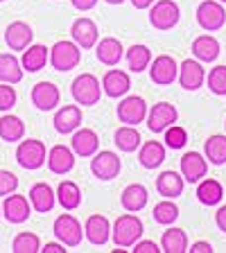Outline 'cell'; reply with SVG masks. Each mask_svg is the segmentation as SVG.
<instances>
[{
    "instance_id": "cell-41",
    "label": "cell",
    "mask_w": 226,
    "mask_h": 253,
    "mask_svg": "<svg viewBox=\"0 0 226 253\" xmlns=\"http://www.w3.org/2000/svg\"><path fill=\"white\" fill-rule=\"evenodd\" d=\"M208 90L213 95H226V66H215L208 73Z\"/></svg>"
},
{
    "instance_id": "cell-44",
    "label": "cell",
    "mask_w": 226,
    "mask_h": 253,
    "mask_svg": "<svg viewBox=\"0 0 226 253\" xmlns=\"http://www.w3.org/2000/svg\"><path fill=\"white\" fill-rule=\"evenodd\" d=\"M134 253H161V247L154 240H138L134 244Z\"/></svg>"
},
{
    "instance_id": "cell-8",
    "label": "cell",
    "mask_w": 226,
    "mask_h": 253,
    "mask_svg": "<svg viewBox=\"0 0 226 253\" xmlns=\"http://www.w3.org/2000/svg\"><path fill=\"white\" fill-rule=\"evenodd\" d=\"M116 113H118V120H120L122 125L136 126V125H140L142 120H147L149 106L140 95H127V97H122L120 104H118Z\"/></svg>"
},
{
    "instance_id": "cell-48",
    "label": "cell",
    "mask_w": 226,
    "mask_h": 253,
    "mask_svg": "<svg viewBox=\"0 0 226 253\" xmlns=\"http://www.w3.org/2000/svg\"><path fill=\"white\" fill-rule=\"evenodd\" d=\"M70 2H73V7L79 11H90L97 5V0H70Z\"/></svg>"
},
{
    "instance_id": "cell-5",
    "label": "cell",
    "mask_w": 226,
    "mask_h": 253,
    "mask_svg": "<svg viewBox=\"0 0 226 253\" xmlns=\"http://www.w3.org/2000/svg\"><path fill=\"white\" fill-rule=\"evenodd\" d=\"M54 237H57L59 242H63L66 247L75 249L82 244V237H84V228L79 224V219L70 212H63L54 219Z\"/></svg>"
},
{
    "instance_id": "cell-22",
    "label": "cell",
    "mask_w": 226,
    "mask_h": 253,
    "mask_svg": "<svg viewBox=\"0 0 226 253\" xmlns=\"http://www.w3.org/2000/svg\"><path fill=\"white\" fill-rule=\"evenodd\" d=\"M84 235L90 244L104 247L111 240V221L104 215H90L84 224Z\"/></svg>"
},
{
    "instance_id": "cell-9",
    "label": "cell",
    "mask_w": 226,
    "mask_h": 253,
    "mask_svg": "<svg viewBox=\"0 0 226 253\" xmlns=\"http://www.w3.org/2000/svg\"><path fill=\"white\" fill-rule=\"evenodd\" d=\"M120 169H122V163H120V158H118V154L109 152V149L95 152L90 156V172H93L95 179L113 181L120 174Z\"/></svg>"
},
{
    "instance_id": "cell-38",
    "label": "cell",
    "mask_w": 226,
    "mask_h": 253,
    "mask_svg": "<svg viewBox=\"0 0 226 253\" xmlns=\"http://www.w3.org/2000/svg\"><path fill=\"white\" fill-rule=\"evenodd\" d=\"M152 217L156 224H161V226H172L174 221L179 219V206L174 204L172 199H165L163 197V201H158V204L154 206Z\"/></svg>"
},
{
    "instance_id": "cell-50",
    "label": "cell",
    "mask_w": 226,
    "mask_h": 253,
    "mask_svg": "<svg viewBox=\"0 0 226 253\" xmlns=\"http://www.w3.org/2000/svg\"><path fill=\"white\" fill-rule=\"evenodd\" d=\"M104 2H109V5H122L125 0H104Z\"/></svg>"
},
{
    "instance_id": "cell-54",
    "label": "cell",
    "mask_w": 226,
    "mask_h": 253,
    "mask_svg": "<svg viewBox=\"0 0 226 253\" xmlns=\"http://www.w3.org/2000/svg\"><path fill=\"white\" fill-rule=\"evenodd\" d=\"M0 2H5V0H0Z\"/></svg>"
},
{
    "instance_id": "cell-14",
    "label": "cell",
    "mask_w": 226,
    "mask_h": 253,
    "mask_svg": "<svg viewBox=\"0 0 226 253\" xmlns=\"http://www.w3.org/2000/svg\"><path fill=\"white\" fill-rule=\"evenodd\" d=\"M179 168L188 183H199L208 172V158L201 156L199 152H185L179 161Z\"/></svg>"
},
{
    "instance_id": "cell-33",
    "label": "cell",
    "mask_w": 226,
    "mask_h": 253,
    "mask_svg": "<svg viewBox=\"0 0 226 253\" xmlns=\"http://www.w3.org/2000/svg\"><path fill=\"white\" fill-rule=\"evenodd\" d=\"M127 66H129V70L132 73H142V70L149 68V63H152V50H149L147 45H140V43H134L129 50H127Z\"/></svg>"
},
{
    "instance_id": "cell-18",
    "label": "cell",
    "mask_w": 226,
    "mask_h": 253,
    "mask_svg": "<svg viewBox=\"0 0 226 253\" xmlns=\"http://www.w3.org/2000/svg\"><path fill=\"white\" fill-rule=\"evenodd\" d=\"M82 120H84V116H82V109H79L77 104H66L61 106V109L54 113V129H57V133H61V136H68V133H73L75 129H79L82 126Z\"/></svg>"
},
{
    "instance_id": "cell-7",
    "label": "cell",
    "mask_w": 226,
    "mask_h": 253,
    "mask_svg": "<svg viewBox=\"0 0 226 253\" xmlns=\"http://www.w3.org/2000/svg\"><path fill=\"white\" fill-rule=\"evenodd\" d=\"M197 23L206 32H217L226 25V9L220 0H204L197 7Z\"/></svg>"
},
{
    "instance_id": "cell-47",
    "label": "cell",
    "mask_w": 226,
    "mask_h": 253,
    "mask_svg": "<svg viewBox=\"0 0 226 253\" xmlns=\"http://www.w3.org/2000/svg\"><path fill=\"white\" fill-rule=\"evenodd\" d=\"M63 242H47L45 247H41V253H66L68 249H63Z\"/></svg>"
},
{
    "instance_id": "cell-53",
    "label": "cell",
    "mask_w": 226,
    "mask_h": 253,
    "mask_svg": "<svg viewBox=\"0 0 226 253\" xmlns=\"http://www.w3.org/2000/svg\"><path fill=\"white\" fill-rule=\"evenodd\" d=\"M224 126H226V120H224Z\"/></svg>"
},
{
    "instance_id": "cell-32",
    "label": "cell",
    "mask_w": 226,
    "mask_h": 253,
    "mask_svg": "<svg viewBox=\"0 0 226 253\" xmlns=\"http://www.w3.org/2000/svg\"><path fill=\"white\" fill-rule=\"evenodd\" d=\"M161 251L165 253H188V235L183 228H168L161 237Z\"/></svg>"
},
{
    "instance_id": "cell-30",
    "label": "cell",
    "mask_w": 226,
    "mask_h": 253,
    "mask_svg": "<svg viewBox=\"0 0 226 253\" xmlns=\"http://www.w3.org/2000/svg\"><path fill=\"white\" fill-rule=\"evenodd\" d=\"M23 73H25V68H23L21 59L16 57V54H11V52L0 54V82L18 84L23 79Z\"/></svg>"
},
{
    "instance_id": "cell-20",
    "label": "cell",
    "mask_w": 226,
    "mask_h": 253,
    "mask_svg": "<svg viewBox=\"0 0 226 253\" xmlns=\"http://www.w3.org/2000/svg\"><path fill=\"white\" fill-rule=\"evenodd\" d=\"M70 147H73L75 156H82V158H90L97 149H100V138L93 129H75L73 138H70Z\"/></svg>"
},
{
    "instance_id": "cell-40",
    "label": "cell",
    "mask_w": 226,
    "mask_h": 253,
    "mask_svg": "<svg viewBox=\"0 0 226 253\" xmlns=\"http://www.w3.org/2000/svg\"><path fill=\"white\" fill-rule=\"evenodd\" d=\"M163 136H165V147L170 149H183L185 142H188V131L179 125H170L163 131Z\"/></svg>"
},
{
    "instance_id": "cell-45",
    "label": "cell",
    "mask_w": 226,
    "mask_h": 253,
    "mask_svg": "<svg viewBox=\"0 0 226 253\" xmlns=\"http://www.w3.org/2000/svg\"><path fill=\"white\" fill-rule=\"evenodd\" d=\"M188 251H190V253H213V244L206 242V240H199V242L190 244Z\"/></svg>"
},
{
    "instance_id": "cell-49",
    "label": "cell",
    "mask_w": 226,
    "mask_h": 253,
    "mask_svg": "<svg viewBox=\"0 0 226 253\" xmlns=\"http://www.w3.org/2000/svg\"><path fill=\"white\" fill-rule=\"evenodd\" d=\"M154 2H156V0H132V5L136 7V9H149Z\"/></svg>"
},
{
    "instance_id": "cell-2",
    "label": "cell",
    "mask_w": 226,
    "mask_h": 253,
    "mask_svg": "<svg viewBox=\"0 0 226 253\" xmlns=\"http://www.w3.org/2000/svg\"><path fill=\"white\" fill-rule=\"evenodd\" d=\"M70 93H73V100L82 106H95L102 97V84L100 79L95 77L93 73H82L73 79L70 84Z\"/></svg>"
},
{
    "instance_id": "cell-11",
    "label": "cell",
    "mask_w": 226,
    "mask_h": 253,
    "mask_svg": "<svg viewBox=\"0 0 226 253\" xmlns=\"http://www.w3.org/2000/svg\"><path fill=\"white\" fill-rule=\"evenodd\" d=\"M149 77L158 86H170L172 82L179 79V63L174 61L170 54H158L149 63Z\"/></svg>"
},
{
    "instance_id": "cell-12",
    "label": "cell",
    "mask_w": 226,
    "mask_h": 253,
    "mask_svg": "<svg viewBox=\"0 0 226 253\" xmlns=\"http://www.w3.org/2000/svg\"><path fill=\"white\" fill-rule=\"evenodd\" d=\"M179 118V111L177 106L170 104V102H158L149 109L147 113V126L152 133H163L170 125H174Z\"/></svg>"
},
{
    "instance_id": "cell-17",
    "label": "cell",
    "mask_w": 226,
    "mask_h": 253,
    "mask_svg": "<svg viewBox=\"0 0 226 253\" xmlns=\"http://www.w3.org/2000/svg\"><path fill=\"white\" fill-rule=\"evenodd\" d=\"M129 88H132V79H129V75H127L125 70L111 68V70H106L104 77H102V90H104V95L113 97V100L125 97V95L129 93Z\"/></svg>"
},
{
    "instance_id": "cell-1",
    "label": "cell",
    "mask_w": 226,
    "mask_h": 253,
    "mask_svg": "<svg viewBox=\"0 0 226 253\" xmlns=\"http://www.w3.org/2000/svg\"><path fill=\"white\" fill-rule=\"evenodd\" d=\"M145 233V226H142L140 217H136L134 212H127V215H120L113 226H111V240L116 247H122V249H129L138 242Z\"/></svg>"
},
{
    "instance_id": "cell-13",
    "label": "cell",
    "mask_w": 226,
    "mask_h": 253,
    "mask_svg": "<svg viewBox=\"0 0 226 253\" xmlns=\"http://www.w3.org/2000/svg\"><path fill=\"white\" fill-rule=\"evenodd\" d=\"M30 215H32V204L27 201V197L16 195V192L5 197V201H2V217L9 224H23V221L30 219Z\"/></svg>"
},
{
    "instance_id": "cell-31",
    "label": "cell",
    "mask_w": 226,
    "mask_h": 253,
    "mask_svg": "<svg viewBox=\"0 0 226 253\" xmlns=\"http://www.w3.org/2000/svg\"><path fill=\"white\" fill-rule=\"evenodd\" d=\"M113 142H116V147L120 149V152H136V149H140L142 145V138L140 133H138L136 126L132 125H122L120 129H116V133H113Z\"/></svg>"
},
{
    "instance_id": "cell-15",
    "label": "cell",
    "mask_w": 226,
    "mask_h": 253,
    "mask_svg": "<svg viewBox=\"0 0 226 253\" xmlns=\"http://www.w3.org/2000/svg\"><path fill=\"white\" fill-rule=\"evenodd\" d=\"M179 84L185 90H199L206 84V68L199 59H185L179 66Z\"/></svg>"
},
{
    "instance_id": "cell-25",
    "label": "cell",
    "mask_w": 226,
    "mask_h": 253,
    "mask_svg": "<svg viewBox=\"0 0 226 253\" xmlns=\"http://www.w3.org/2000/svg\"><path fill=\"white\" fill-rule=\"evenodd\" d=\"M149 201V192L142 183H129L120 195V204L127 212H138L142 211Z\"/></svg>"
},
{
    "instance_id": "cell-24",
    "label": "cell",
    "mask_w": 226,
    "mask_h": 253,
    "mask_svg": "<svg viewBox=\"0 0 226 253\" xmlns=\"http://www.w3.org/2000/svg\"><path fill=\"white\" fill-rule=\"evenodd\" d=\"M95 57H97L100 63H104V66H118L120 59L125 57V47H122L120 39L104 37L102 41H97V45H95Z\"/></svg>"
},
{
    "instance_id": "cell-51",
    "label": "cell",
    "mask_w": 226,
    "mask_h": 253,
    "mask_svg": "<svg viewBox=\"0 0 226 253\" xmlns=\"http://www.w3.org/2000/svg\"><path fill=\"white\" fill-rule=\"evenodd\" d=\"M0 217H2V204H0Z\"/></svg>"
},
{
    "instance_id": "cell-10",
    "label": "cell",
    "mask_w": 226,
    "mask_h": 253,
    "mask_svg": "<svg viewBox=\"0 0 226 253\" xmlns=\"http://www.w3.org/2000/svg\"><path fill=\"white\" fill-rule=\"evenodd\" d=\"M70 37L77 43L82 50H90V47L97 45L100 41V30H97V23L89 16H82V18H75L73 25H70Z\"/></svg>"
},
{
    "instance_id": "cell-29",
    "label": "cell",
    "mask_w": 226,
    "mask_h": 253,
    "mask_svg": "<svg viewBox=\"0 0 226 253\" xmlns=\"http://www.w3.org/2000/svg\"><path fill=\"white\" fill-rule=\"evenodd\" d=\"M47 61H50V50H47L45 45L34 43V45H30V47L23 50L21 63H23V68H25L27 73H39L41 68H45Z\"/></svg>"
},
{
    "instance_id": "cell-27",
    "label": "cell",
    "mask_w": 226,
    "mask_h": 253,
    "mask_svg": "<svg viewBox=\"0 0 226 253\" xmlns=\"http://www.w3.org/2000/svg\"><path fill=\"white\" fill-rule=\"evenodd\" d=\"M192 57L201 63H211L220 57V41L213 34H201L192 41Z\"/></svg>"
},
{
    "instance_id": "cell-19",
    "label": "cell",
    "mask_w": 226,
    "mask_h": 253,
    "mask_svg": "<svg viewBox=\"0 0 226 253\" xmlns=\"http://www.w3.org/2000/svg\"><path fill=\"white\" fill-rule=\"evenodd\" d=\"M32 39H34V32L25 21H14L5 30V43L9 45V50H16V52H23L25 47H30Z\"/></svg>"
},
{
    "instance_id": "cell-26",
    "label": "cell",
    "mask_w": 226,
    "mask_h": 253,
    "mask_svg": "<svg viewBox=\"0 0 226 253\" xmlns=\"http://www.w3.org/2000/svg\"><path fill=\"white\" fill-rule=\"evenodd\" d=\"M30 204L37 212H50L57 204V192L47 183H34L30 188Z\"/></svg>"
},
{
    "instance_id": "cell-43",
    "label": "cell",
    "mask_w": 226,
    "mask_h": 253,
    "mask_svg": "<svg viewBox=\"0 0 226 253\" xmlns=\"http://www.w3.org/2000/svg\"><path fill=\"white\" fill-rule=\"evenodd\" d=\"M16 100H18V95H16L14 86L2 82V86H0V111H5V113L11 111L16 106Z\"/></svg>"
},
{
    "instance_id": "cell-21",
    "label": "cell",
    "mask_w": 226,
    "mask_h": 253,
    "mask_svg": "<svg viewBox=\"0 0 226 253\" xmlns=\"http://www.w3.org/2000/svg\"><path fill=\"white\" fill-rule=\"evenodd\" d=\"M75 168V152L73 147H66V145H54L50 152H47V169L52 174H68Z\"/></svg>"
},
{
    "instance_id": "cell-46",
    "label": "cell",
    "mask_w": 226,
    "mask_h": 253,
    "mask_svg": "<svg viewBox=\"0 0 226 253\" xmlns=\"http://www.w3.org/2000/svg\"><path fill=\"white\" fill-rule=\"evenodd\" d=\"M215 224L222 233H226V206H220L215 212Z\"/></svg>"
},
{
    "instance_id": "cell-37",
    "label": "cell",
    "mask_w": 226,
    "mask_h": 253,
    "mask_svg": "<svg viewBox=\"0 0 226 253\" xmlns=\"http://www.w3.org/2000/svg\"><path fill=\"white\" fill-rule=\"evenodd\" d=\"M204 156L211 165H224L226 163V136L215 133L204 142Z\"/></svg>"
},
{
    "instance_id": "cell-34",
    "label": "cell",
    "mask_w": 226,
    "mask_h": 253,
    "mask_svg": "<svg viewBox=\"0 0 226 253\" xmlns=\"http://www.w3.org/2000/svg\"><path fill=\"white\" fill-rule=\"evenodd\" d=\"M57 201L63 211H75L82 204V190L75 181H61L57 188Z\"/></svg>"
},
{
    "instance_id": "cell-4",
    "label": "cell",
    "mask_w": 226,
    "mask_h": 253,
    "mask_svg": "<svg viewBox=\"0 0 226 253\" xmlns=\"http://www.w3.org/2000/svg\"><path fill=\"white\" fill-rule=\"evenodd\" d=\"M47 158V152H45V145L41 140H34V138H27V140H21L18 147H16V161L21 165L23 169H34L43 168Z\"/></svg>"
},
{
    "instance_id": "cell-28",
    "label": "cell",
    "mask_w": 226,
    "mask_h": 253,
    "mask_svg": "<svg viewBox=\"0 0 226 253\" xmlns=\"http://www.w3.org/2000/svg\"><path fill=\"white\" fill-rule=\"evenodd\" d=\"M138 161L145 169H156L163 165L165 161V145L158 140H147L145 145H140L138 152Z\"/></svg>"
},
{
    "instance_id": "cell-39",
    "label": "cell",
    "mask_w": 226,
    "mask_h": 253,
    "mask_svg": "<svg viewBox=\"0 0 226 253\" xmlns=\"http://www.w3.org/2000/svg\"><path fill=\"white\" fill-rule=\"evenodd\" d=\"M11 251L14 253H37L41 251V240L37 233H18L11 242Z\"/></svg>"
},
{
    "instance_id": "cell-16",
    "label": "cell",
    "mask_w": 226,
    "mask_h": 253,
    "mask_svg": "<svg viewBox=\"0 0 226 253\" xmlns=\"http://www.w3.org/2000/svg\"><path fill=\"white\" fill-rule=\"evenodd\" d=\"M30 97H32V104L37 106L39 111H52L61 102V93H59V88L52 82H39V84H34Z\"/></svg>"
},
{
    "instance_id": "cell-3",
    "label": "cell",
    "mask_w": 226,
    "mask_h": 253,
    "mask_svg": "<svg viewBox=\"0 0 226 253\" xmlns=\"http://www.w3.org/2000/svg\"><path fill=\"white\" fill-rule=\"evenodd\" d=\"M79 61H82V47L75 41H57L50 50V63L52 68L59 73H68V70L77 68Z\"/></svg>"
},
{
    "instance_id": "cell-6",
    "label": "cell",
    "mask_w": 226,
    "mask_h": 253,
    "mask_svg": "<svg viewBox=\"0 0 226 253\" xmlns=\"http://www.w3.org/2000/svg\"><path fill=\"white\" fill-rule=\"evenodd\" d=\"M181 18V9L174 0H156L149 9V23H152L156 30L168 32L172 30Z\"/></svg>"
},
{
    "instance_id": "cell-23",
    "label": "cell",
    "mask_w": 226,
    "mask_h": 253,
    "mask_svg": "<svg viewBox=\"0 0 226 253\" xmlns=\"http://www.w3.org/2000/svg\"><path fill=\"white\" fill-rule=\"evenodd\" d=\"M183 188H185L183 174L174 172V169H165V172L158 174L156 190H158V195L165 197V199H177V197H181L183 195Z\"/></svg>"
},
{
    "instance_id": "cell-36",
    "label": "cell",
    "mask_w": 226,
    "mask_h": 253,
    "mask_svg": "<svg viewBox=\"0 0 226 253\" xmlns=\"http://www.w3.org/2000/svg\"><path fill=\"white\" fill-rule=\"evenodd\" d=\"M224 197V188L215 179H201L197 185V199L204 206H217Z\"/></svg>"
},
{
    "instance_id": "cell-42",
    "label": "cell",
    "mask_w": 226,
    "mask_h": 253,
    "mask_svg": "<svg viewBox=\"0 0 226 253\" xmlns=\"http://www.w3.org/2000/svg\"><path fill=\"white\" fill-rule=\"evenodd\" d=\"M16 188H18V176L9 169H0V197L16 192Z\"/></svg>"
},
{
    "instance_id": "cell-52",
    "label": "cell",
    "mask_w": 226,
    "mask_h": 253,
    "mask_svg": "<svg viewBox=\"0 0 226 253\" xmlns=\"http://www.w3.org/2000/svg\"><path fill=\"white\" fill-rule=\"evenodd\" d=\"M220 2H226V0H220Z\"/></svg>"
},
{
    "instance_id": "cell-35",
    "label": "cell",
    "mask_w": 226,
    "mask_h": 253,
    "mask_svg": "<svg viewBox=\"0 0 226 253\" xmlns=\"http://www.w3.org/2000/svg\"><path fill=\"white\" fill-rule=\"evenodd\" d=\"M25 136V125L18 116H11V113H5L0 118V138L5 142H18Z\"/></svg>"
}]
</instances>
